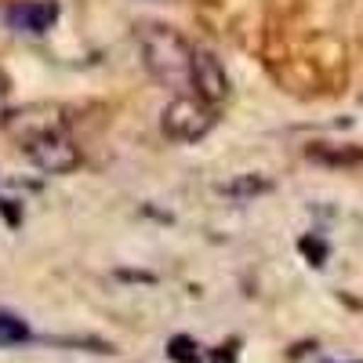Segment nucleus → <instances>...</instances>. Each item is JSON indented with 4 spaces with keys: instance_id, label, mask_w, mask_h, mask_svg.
Listing matches in <instances>:
<instances>
[{
    "instance_id": "obj_7",
    "label": "nucleus",
    "mask_w": 363,
    "mask_h": 363,
    "mask_svg": "<svg viewBox=\"0 0 363 363\" xmlns=\"http://www.w3.org/2000/svg\"><path fill=\"white\" fill-rule=\"evenodd\" d=\"M167 356H171L174 363H196V359H200V345H196L189 335H178V338L167 342Z\"/></svg>"
},
{
    "instance_id": "obj_1",
    "label": "nucleus",
    "mask_w": 363,
    "mask_h": 363,
    "mask_svg": "<svg viewBox=\"0 0 363 363\" xmlns=\"http://www.w3.org/2000/svg\"><path fill=\"white\" fill-rule=\"evenodd\" d=\"M138 48H142V62L157 84L186 95L193 87V44L171 26L149 22L138 29Z\"/></svg>"
},
{
    "instance_id": "obj_3",
    "label": "nucleus",
    "mask_w": 363,
    "mask_h": 363,
    "mask_svg": "<svg viewBox=\"0 0 363 363\" xmlns=\"http://www.w3.org/2000/svg\"><path fill=\"white\" fill-rule=\"evenodd\" d=\"M26 157L33 160L40 171L48 174H66L80 164V153H77V145L73 138L62 131V128H44L37 135H26Z\"/></svg>"
},
{
    "instance_id": "obj_4",
    "label": "nucleus",
    "mask_w": 363,
    "mask_h": 363,
    "mask_svg": "<svg viewBox=\"0 0 363 363\" xmlns=\"http://www.w3.org/2000/svg\"><path fill=\"white\" fill-rule=\"evenodd\" d=\"M193 91L211 109L229 99V73L218 58L203 48H193Z\"/></svg>"
},
{
    "instance_id": "obj_8",
    "label": "nucleus",
    "mask_w": 363,
    "mask_h": 363,
    "mask_svg": "<svg viewBox=\"0 0 363 363\" xmlns=\"http://www.w3.org/2000/svg\"><path fill=\"white\" fill-rule=\"evenodd\" d=\"M269 182L262 178H240V182H229V186H222L225 196H251V193H265Z\"/></svg>"
},
{
    "instance_id": "obj_5",
    "label": "nucleus",
    "mask_w": 363,
    "mask_h": 363,
    "mask_svg": "<svg viewBox=\"0 0 363 363\" xmlns=\"http://www.w3.org/2000/svg\"><path fill=\"white\" fill-rule=\"evenodd\" d=\"M58 18V4L55 0H26L8 11V26L22 29V33H48Z\"/></svg>"
},
{
    "instance_id": "obj_2",
    "label": "nucleus",
    "mask_w": 363,
    "mask_h": 363,
    "mask_svg": "<svg viewBox=\"0 0 363 363\" xmlns=\"http://www.w3.org/2000/svg\"><path fill=\"white\" fill-rule=\"evenodd\" d=\"M215 120H218L215 109L207 102H200L196 95H174L160 113V128L174 142H200L211 128H215Z\"/></svg>"
},
{
    "instance_id": "obj_6",
    "label": "nucleus",
    "mask_w": 363,
    "mask_h": 363,
    "mask_svg": "<svg viewBox=\"0 0 363 363\" xmlns=\"http://www.w3.org/2000/svg\"><path fill=\"white\" fill-rule=\"evenodd\" d=\"M26 338H29L26 323L11 313H0V345H22Z\"/></svg>"
},
{
    "instance_id": "obj_9",
    "label": "nucleus",
    "mask_w": 363,
    "mask_h": 363,
    "mask_svg": "<svg viewBox=\"0 0 363 363\" xmlns=\"http://www.w3.org/2000/svg\"><path fill=\"white\" fill-rule=\"evenodd\" d=\"M301 251H306L316 265H320V262H323V255H327V247H323V244H313V240H301Z\"/></svg>"
}]
</instances>
